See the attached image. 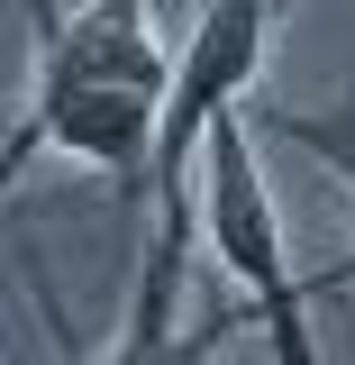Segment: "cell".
Wrapping results in <instances>:
<instances>
[{"instance_id":"1","label":"cell","mask_w":355,"mask_h":365,"mask_svg":"<svg viewBox=\"0 0 355 365\" xmlns=\"http://www.w3.org/2000/svg\"><path fill=\"white\" fill-rule=\"evenodd\" d=\"M28 19H37V55H28V110L0 146V192L18 182L28 155H73L128 182V201H146L182 73V55L155 28V0H83V9L28 0Z\"/></svg>"},{"instance_id":"2","label":"cell","mask_w":355,"mask_h":365,"mask_svg":"<svg viewBox=\"0 0 355 365\" xmlns=\"http://www.w3.org/2000/svg\"><path fill=\"white\" fill-rule=\"evenodd\" d=\"M191 201H201V237L228 265L237 302L255 311L273 365H328L310 329V283L292 274V247H282V210L265 192V165H255V119L246 110H219L201 128V165H191Z\"/></svg>"},{"instance_id":"3","label":"cell","mask_w":355,"mask_h":365,"mask_svg":"<svg viewBox=\"0 0 355 365\" xmlns=\"http://www.w3.org/2000/svg\"><path fill=\"white\" fill-rule=\"evenodd\" d=\"M191 220L201 210H155L146 247H137V283L119 302L110 338H83V319L64 311L46 256H18V283L37 302V329L55 347V365H219V347L246 329V302H201L191 329H182V237H191Z\"/></svg>"},{"instance_id":"4","label":"cell","mask_w":355,"mask_h":365,"mask_svg":"<svg viewBox=\"0 0 355 365\" xmlns=\"http://www.w3.org/2000/svg\"><path fill=\"white\" fill-rule=\"evenodd\" d=\"M246 119L273 128L282 146H301L319 174L355 201V91H346V101H328V110H301V101H265V110H255V101H246Z\"/></svg>"},{"instance_id":"5","label":"cell","mask_w":355,"mask_h":365,"mask_svg":"<svg viewBox=\"0 0 355 365\" xmlns=\"http://www.w3.org/2000/svg\"><path fill=\"white\" fill-rule=\"evenodd\" d=\"M328 283H337V292H355V265H337V274H328Z\"/></svg>"},{"instance_id":"6","label":"cell","mask_w":355,"mask_h":365,"mask_svg":"<svg viewBox=\"0 0 355 365\" xmlns=\"http://www.w3.org/2000/svg\"><path fill=\"white\" fill-rule=\"evenodd\" d=\"M282 9H301V0H282Z\"/></svg>"}]
</instances>
